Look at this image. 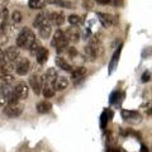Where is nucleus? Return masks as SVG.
<instances>
[{
  "label": "nucleus",
  "instance_id": "1",
  "mask_svg": "<svg viewBox=\"0 0 152 152\" xmlns=\"http://www.w3.org/2000/svg\"><path fill=\"white\" fill-rule=\"evenodd\" d=\"M36 41V36L29 28H23L17 37V47L18 48L29 50L32 43Z\"/></svg>",
  "mask_w": 152,
  "mask_h": 152
},
{
  "label": "nucleus",
  "instance_id": "2",
  "mask_svg": "<svg viewBox=\"0 0 152 152\" xmlns=\"http://www.w3.org/2000/svg\"><path fill=\"white\" fill-rule=\"evenodd\" d=\"M52 46L57 50L58 53H62L64 51H66L69 46V42L67 39L65 38V33L61 31V29H57L53 34V39H52Z\"/></svg>",
  "mask_w": 152,
  "mask_h": 152
},
{
  "label": "nucleus",
  "instance_id": "3",
  "mask_svg": "<svg viewBox=\"0 0 152 152\" xmlns=\"http://www.w3.org/2000/svg\"><path fill=\"white\" fill-rule=\"evenodd\" d=\"M23 112V107L20 104H5L3 113L9 118H18Z\"/></svg>",
  "mask_w": 152,
  "mask_h": 152
},
{
  "label": "nucleus",
  "instance_id": "4",
  "mask_svg": "<svg viewBox=\"0 0 152 152\" xmlns=\"http://www.w3.org/2000/svg\"><path fill=\"white\" fill-rule=\"evenodd\" d=\"M57 72L56 69H48L46 71V74L43 76H41L42 77V84H43V86H52V83L55 81V79L57 77ZM42 86V88H43Z\"/></svg>",
  "mask_w": 152,
  "mask_h": 152
},
{
  "label": "nucleus",
  "instance_id": "5",
  "mask_svg": "<svg viewBox=\"0 0 152 152\" xmlns=\"http://www.w3.org/2000/svg\"><path fill=\"white\" fill-rule=\"evenodd\" d=\"M67 86H69V79L62 75H57L55 81L52 83V88H53L55 91H62Z\"/></svg>",
  "mask_w": 152,
  "mask_h": 152
},
{
  "label": "nucleus",
  "instance_id": "6",
  "mask_svg": "<svg viewBox=\"0 0 152 152\" xmlns=\"http://www.w3.org/2000/svg\"><path fill=\"white\" fill-rule=\"evenodd\" d=\"M65 33V38L67 39V42H71V43H76V42H79L80 39V31H79V28L77 27H70L67 31L64 32Z\"/></svg>",
  "mask_w": 152,
  "mask_h": 152
},
{
  "label": "nucleus",
  "instance_id": "7",
  "mask_svg": "<svg viewBox=\"0 0 152 152\" xmlns=\"http://www.w3.org/2000/svg\"><path fill=\"white\" fill-rule=\"evenodd\" d=\"M14 93L17 94V96L19 99H27L28 95H29V86H28L24 81H20L14 88Z\"/></svg>",
  "mask_w": 152,
  "mask_h": 152
},
{
  "label": "nucleus",
  "instance_id": "8",
  "mask_svg": "<svg viewBox=\"0 0 152 152\" xmlns=\"http://www.w3.org/2000/svg\"><path fill=\"white\" fill-rule=\"evenodd\" d=\"M19 56H20V51H19L18 47L13 46V47H8L4 52V57H5L7 60H9L10 62H15V61L19 60Z\"/></svg>",
  "mask_w": 152,
  "mask_h": 152
},
{
  "label": "nucleus",
  "instance_id": "9",
  "mask_svg": "<svg viewBox=\"0 0 152 152\" xmlns=\"http://www.w3.org/2000/svg\"><path fill=\"white\" fill-rule=\"evenodd\" d=\"M29 85L33 89V91H34L37 95H39L42 91V86H43V84H42V77L39 75H32L31 79H29Z\"/></svg>",
  "mask_w": 152,
  "mask_h": 152
},
{
  "label": "nucleus",
  "instance_id": "10",
  "mask_svg": "<svg viewBox=\"0 0 152 152\" xmlns=\"http://www.w3.org/2000/svg\"><path fill=\"white\" fill-rule=\"evenodd\" d=\"M31 67V64H29V60L28 58H22L18 61V64L15 65V71L18 75H26L28 71H29Z\"/></svg>",
  "mask_w": 152,
  "mask_h": 152
},
{
  "label": "nucleus",
  "instance_id": "11",
  "mask_svg": "<svg viewBox=\"0 0 152 152\" xmlns=\"http://www.w3.org/2000/svg\"><path fill=\"white\" fill-rule=\"evenodd\" d=\"M50 23L53 26H61L62 23L65 22V15L62 12H53V13H50Z\"/></svg>",
  "mask_w": 152,
  "mask_h": 152
},
{
  "label": "nucleus",
  "instance_id": "12",
  "mask_svg": "<svg viewBox=\"0 0 152 152\" xmlns=\"http://www.w3.org/2000/svg\"><path fill=\"white\" fill-rule=\"evenodd\" d=\"M86 75V67H77L76 70L71 71V79L75 81V84H77L80 80H83Z\"/></svg>",
  "mask_w": 152,
  "mask_h": 152
},
{
  "label": "nucleus",
  "instance_id": "13",
  "mask_svg": "<svg viewBox=\"0 0 152 152\" xmlns=\"http://www.w3.org/2000/svg\"><path fill=\"white\" fill-rule=\"evenodd\" d=\"M14 69H15L14 67V64L10 62L9 60H7L5 57L0 61V70H1L3 74H12Z\"/></svg>",
  "mask_w": 152,
  "mask_h": 152
},
{
  "label": "nucleus",
  "instance_id": "14",
  "mask_svg": "<svg viewBox=\"0 0 152 152\" xmlns=\"http://www.w3.org/2000/svg\"><path fill=\"white\" fill-rule=\"evenodd\" d=\"M36 58H37V62L39 65L46 64L47 60H48V50L45 48V47H41L39 51L36 53Z\"/></svg>",
  "mask_w": 152,
  "mask_h": 152
},
{
  "label": "nucleus",
  "instance_id": "15",
  "mask_svg": "<svg viewBox=\"0 0 152 152\" xmlns=\"http://www.w3.org/2000/svg\"><path fill=\"white\" fill-rule=\"evenodd\" d=\"M98 18H99V20H100L102 24L105 27V28H109V27H112L113 24V18L110 14H107V13H98L96 14Z\"/></svg>",
  "mask_w": 152,
  "mask_h": 152
},
{
  "label": "nucleus",
  "instance_id": "16",
  "mask_svg": "<svg viewBox=\"0 0 152 152\" xmlns=\"http://www.w3.org/2000/svg\"><path fill=\"white\" fill-rule=\"evenodd\" d=\"M38 33H39L41 38H43V39L50 38L51 33H52V26H51V23H46V24L41 26L39 28H38Z\"/></svg>",
  "mask_w": 152,
  "mask_h": 152
},
{
  "label": "nucleus",
  "instance_id": "17",
  "mask_svg": "<svg viewBox=\"0 0 152 152\" xmlns=\"http://www.w3.org/2000/svg\"><path fill=\"white\" fill-rule=\"evenodd\" d=\"M46 23H50L48 14H46V13H41V14H38V15L36 17L34 22H33V26H34L36 28H39L41 26L46 24Z\"/></svg>",
  "mask_w": 152,
  "mask_h": 152
},
{
  "label": "nucleus",
  "instance_id": "18",
  "mask_svg": "<svg viewBox=\"0 0 152 152\" xmlns=\"http://www.w3.org/2000/svg\"><path fill=\"white\" fill-rule=\"evenodd\" d=\"M122 117L126 121H140V114L137 112H132V110H122Z\"/></svg>",
  "mask_w": 152,
  "mask_h": 152
},
{
  "label": "nucleus",
  "instance_id": "19",
  "mask_svg": "<svg viewBox=\"0 0 152 152\" xmlns=\"http://www.w3.org/2000/svg\"><path fill=\"white\" fill-rule=\"evenodd\" d=\"M7 26H8V10L7 9H3L0 12V32L5 31Z\"/></svg>",
  "mask_w": 152,
  "mask_h": 152
},
{
  "label": "nucleus",
  "instance_id": "20",
  "mask_svg": "<svg viewBox=\"0 0 152 152\" xmlns=\"http://www.w3.org/2000/svg\"><path fill=\"white\" fill-rule=\"evenodd\" d=\"M55 62H56V65L58 66V67L61 69V70H64V71H72V67L66 62V60H64L62 57H56V60H55Z\"/></svg>",
  "mask_w": 152,
  "mask_h": 152
},
{
  "label": "nucleus",
  "instance_id": "21",
  "mask_svg": "<svg viewBox=\"0 0 152 152\" xmlns=\"http://www.w3.org/2000/svg\"><path fill=\"white\" fill-rule=\"evenodd\" d=\"M51 108H52V104L45 100V102H41L37 105V110H38V113H41V114H46V113H48L51 110Z\"/></svg>",
  "mask_w": 152,
  "mask_h": 152
},
{
  "label": "nucleus",
  "instance_id": "22",
  "mask_svg": "<svg viewBox=\"0 0 152 152\" xmlns=\"http://www.w3.org/2000/svg\"><path fill=\"white\" fill-rule=\"evenodd\" d=\"M89 47L95 52V55H96V56L100 55L102 46H100V42H99L96 38H91V41H90V43H89Z\"/></svg>",
  "mask_w": 152,
  "mask_h": 152
},
{
  "label": "nucleus",
  "instance_id": "23",
  "mask_svg": "<svg viewBox=\"0 0 152 152\" xmlns=\"http://www.w3.org/2000/svg\"><path fill=\"white\" fill-rule=\"evenodd\" d=\"M121 52H122V46L118 47V50L115 51V53L113 55V58H112V61H110V65H109V72H112L113 69L115 67V65L118 64V60H119Z\"/></svg>",
  "mask_w": 152,
  "mask_h": 152
},
{
  "label": "nucleus",
  "instance_id": "24",
  "mask_svg": "<svg viewBox=\"0 0 152 152\" xmlns=\"http://www.w3.org/2000/svg\"><path fill=\"white\" fill-rule=\"evenodd\" d=\"M47 0H29L28 5H29L31 9H42L46 7Z\"/></svg>",
  "mask_w": 152,
  "mask_h": 152
},
{
  "label": "nucleus",
  "instance_id": "25",
  "mask_svg": "<svg viewBox=\"0 0 152 152\" xmlns=\"http://www.w3.org/2000/svg\"><path fill=\"white\" fill-rule=\"evenodd\" d=\"M84 57H85V60H86V61H94L98 56L95 55V52L91 48H90L89 46H86L84 48Z\"/></svg>",
  "mask_w": 152,
  "mask_h": 152
},
{
  "label": "nucleus",
  "instance_id": "26",
  "mask_svg": "<svg viewBox=\"0 0 152 152\" xmlns=\"http://www.w3.org/2000/svg\"><path fill=\"white\" fill-rule=\"evenodd\" d=\"M41 93H43L45 98H47V99L55 96V90H53V88H52V86H43V89H42Z\"/></svg>",
  "mask_w": 152,
  "mask_h": 152
},
{
  "label": "nucleus",
  "instance_id": "27",
  "mask_svg": "<svg viewBox=\"0 0 152 152\" xmlns=\"http://www.w3.org/2000/svg\"><path fill=\"white\" fill-rule=\"evenodd\" d=\"M41 47H42L41 42L36 39V41H34V42H33V43H32V46L29 47V51H31V53H32L33 56H36V53H37L38 51H39V48H41Z\"/></svg>",
  "mask_w": 152,
  "mask_h": 152
},
{
  "label": "nucleus",
  "instance_id": "28",
  "mask_svg": "<svg viewBox=\"0 0 152 152\" xmlns=\"http://www.w3.org/2000/svg\"><path fill=\"white\" fill-rule=\"evenodd\" d=\"M69 23L71 26H80L81 24V19H80L79 15H76V14H72V15L69 17Z\"/></svg>",
  "mask_w": 152,
  "mask_h": 152
},
{
  "label": "nucleus",
  "instance_id": "29",
  "mask_svg": "<svg viewBox=\"0 0 152 152\" xmlns=\"http://www.w3.org/2000/svg\"><path fill=\"white\" fill-rule=\"evenodd\" d=\"M22 13L19 12V10H14L13 14H12V20L14 24H18V23H20L22 22Z\"/></svg>",
  "mask_w": 152,
  "mask_h": 152
},
{
  "label": "nucleus",
  "instance_id": "30",
  "mask_svg": "<svg viewBox=\"0 0 152 152\" xmlns=\"http://www.w3.org/2000/svg\"><path fill=\"white\" fill-rule=\"evenodd\" d=\"M0 79L3 80V84H10V83H13L14 76H13L12 74H3V72H1V76H0Z\"/></svg>",
  "mask_w": 152,
  "mask_h": 152
},
{
  "label": "nucleus",
  "instance_id": "31",
  "mask_svg": "<svg viewBox=\"0 0 152 152\" xmlns=\"http://www.w3.org/2000/svg\"><path fill=\"white\" fill-rule=\"evenodd\" d=\"M69 57L70 58H75V57H77V55H79V52H77V50L75 48V47H71V48H69Z\"/></svg>",
  "mask_w": 152,
  "mask_h": 152
},
{
  "label": "nucleus",
  "instance_id": "32",
  "mask_svg": "<svg viewBox=\"0 0 152 152\" xmlns=\"http://www.w3.org/2000/svg\"><path fill=\"white\" fill-rule=\"evenodd\" d=\"M150 79H151V72L150 71H145L143 75H142V83H147V81H150Z\"/></svg>",
  "mask_w": 152,
  "mask_h": 152
},
{
  "label": "nucleus",
  "instance_id": "33",
  "mask_svg": "<svg viewBox=\"0 0 152 152\" xmlns=\"http://www.w3.org/2000/svg\"><path fill=\"white\" fill-rule=\"evenodd\" d=\"M83 7L86 9V10H90V9H93V1H91V0H84V1H83Z\"/></svg>",
  "mask_w": 152,
  "mask_h": 152
},
{
  "label": "nucleus",
  "instance_id": "34",
  "mask_svg": "<svg viewBox=\"0 0 152 152\" xmlns=\"http://www.w3.org/2000/svg\"><path fill=\"white\" fill-rule=\"evenodd\" d=\"M107 122H108L107 112H104V113L102 114V122H100V126H102V128H105V126H107Z\"/></svg>",
  "mask_w": 152,
  "mask_h": 152
},
{
  "label": "nucleus",
  "instance_id": "35",
  "mask_svg": "<svg viewBox=\"0 0 152 152\" xmlns=\"http://www.w3.org/2000/svg\"><path fill=\"white\" fill-rule=\"evenodd\" d=\"M109 4H113L114 7H122L123 5V0H110Z\"/></svg>",
  "mask_w": 152,
  "mask_h": 152
},
{
  "label": "nucleus",
  "instance_id": "36",
  "mask_svg": "<svg viewBox=\"0 0 152 152\" xmlns=\"http://www.w3.org/2000/svg\"><path fill=\"white\" fill-rule=\"evenodd\" d=\"M7 104V100H5V98H4V95L1 93V89H0V107H4Z\"/></svg>",
  "mask_w": 152,
  "mask_h": 152
},
{
  "label": "nucleus",
  "instance_id": "37",
  "mask_svg": "<svg viewBox=\"0 0 152 152\" xmlns=\"http://www.w3.org/2000/svg\"><path fill=\"white\" fill-rule=\"evenodd\" d=\"M60 5L65 7V8H72V3H70V1H61Z\"/></svg>",
  "mask_w": 152,
  "mask_h": 152
},
{
  "label": "nucleus",
  "instance_id": "38",
  "mask_svg": "<svg viewBox=\"0 0 152 152\" xmlns=\"http://www.w3.org/2000/svg\"><path fill=\"white\" fill-rule=\"evenodd\" d=\"M107 152H123V151L117 148V147H109V148L107 150Z\"/></svg>",
  "mask_w": 152,
  "mask_h": 152
},
{
  "label": "nucleus",
  "instance_id": "39",
  "mask_svg": "<svg viewBox=\"0 0 152 152\" xmlns=\"http://www.w3.org/2000/svg\"><path fill=\"white\" fill-rule=\"evenodd\" d=\"M96 3H99V4H109L110 3V0H95Z\"/></svg>",
  "mask_w": 152,
  "mask_h": 152
},
{
  "label": "nucleus",
  "instance_id": "40",
  "mask_svg": "<svg viewBox=\"0 0 152 152\" xmlns=\"http://www.w3.org/2000/svg\"><path fill=\"white\" fill-rule=\"evenodd\" d=\"M50 3H56V4H60L61 1H65V0H48Z\"/></svg>",
  "mask_w": 152,
  "mask_h": 152
},
{
  "label": "nucleus",
  "instance_id": "41",
  "mask_svg": "<svg viewBox=\"0 0 152 152\" xmlns=\"http://www.w3.org/2000/svg\"><path fill=\"white\" fill-rule=\"evenodd\" d=\"M141 152H148V148H147L146 146H142V151Z\"/></svg>",
  "mask_w": 152,
  "mask_h": 152
},
{
  "label": "nucleus",
  "instance_id": "42",
  "mask_svg": "<svg viewBox=\"0 0 152 152\" xmlns=\"http://www.w3.org/2000/svg\"><path fill=\"white\" fill-rule=\"evenodd\" d=\"M4 58V52L1 51V50H0V61H1Z\"/></svg>",
  "mask_w": 152,
  "mask_h": 152
}]
</instances>
